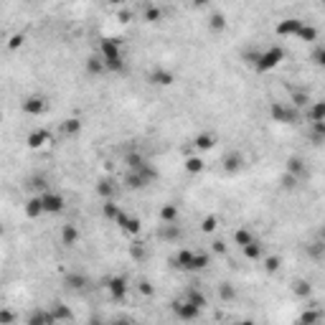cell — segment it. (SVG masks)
Wrapping results in <instances>:
<instances>
[{"mask_svg": "<svg viewBox=\"0 0 325 325\" xmlns=\"http://www.w3.org/2000/svg\"><path fill=\"white\" fill-rule=\"evenodd\" d=\"M99 56L104 59L107 71H124V61H122V46L120 39H102L99 41Z\"/></svg>", "mask_w": 325, "mask_h": 325, "instance_id": "obj_1", "label": "cell"}, {"mask_svg": "<svg viewBox=\"0 0 325 325\" xmlns=\"http://www.w3.org/2000/svg\"><path fill=\"white\" fill-rule=\"evenodd\" d=\"M269 115H272V120L280 122V124H297L300 122V110L292 107L290 102H272Z\"/></svg>", "mask_w": 325, "mask_h": 325, "instance_id": "obj_2", "label": "cell"}, {"mask_svg": "<svg viewBox=\"0 0 325 325\" xmlns=\"http://www.w3.org/2000/svg\"><path fill=\"white\" fill-rule=\"evenodd\" d=\"M280 61H284V51L280 46H269L267 51H262L259 53V61H257V71H269V69H275Z\"/></svg>", "mask_w": 325, "mask_h": 325, "instance_id": "obj_3", "label": "cell"}, {"mask_svg": "<svg viewBox=\"0 0 325 325\" xmlns=\"http://www.w3.org/2000/svg\"><path fill=\"white\" fill-rule=\"evenodd\" d=\"M173 313H175L183 323H191V320H196V318L201 315V310H198L196 305H191L188 300H173Z\"/></svg>", "mask_w": 325, "mask_h": 325, "instance_id": "obj_4", "label": "cell"}, {"mask_svg": "<svg viewBox=\"0 0 325 325\" xmlns=\"http://www.w3.org/2000/svg\"><path fill=\"white\" fill-rule=\"evenodd\" d=\"M41 203L46 213H61L64 211V196L61 193H41Z\"/></svg>", "mask_w": 325, "mask_h": 325, "instance_id": "obj_5", "label": "cell"}, {"mask_svg": "<svg viewBox=\"0 0 325 325\" xmlns=\"http://www.w3.org/2000/svg\"><path fill=\"white\" fill-rule=\"evenodd\" d=\"M305 26V21H300V18H284L277 23V36H297L300 33V28Z\"/></svg>", "mask_w": 325, "mask_h": 325, "instance_id": "obj_6", "label": "cell"}, {"mask_svg": "<svg viewBox=\"0 0 325 325\" xmlns=\"http://www.w3.org/2000/svg\"><path fill=\"white\" fill-rule=\"evenodd\" d=\"M148 81H150L153 86H170V84L175 81V77H173V71L158 66V69H153V71L148 74Z\"/></svg>", "mask_w": 325, "mask_h": 325, "instance_id": "obj_7", "label": "cell"}, {"mask_svg": "<svg viewBox=\"0 0 325 325\" xmlns=\"http://www.w3.org/2000/svg\"><path fill=\"white\" fill-rule=\"evenodd\" d=\"M193 257H196V251H191V249H180V251H178L170 262H173V267H175V269H186V272H191Z\"/></svg>", "mask_w": 325, "mask_h": 325, "instance_id": "obj_8", "label": "cell"}, {"mask_svg": "<svg viewBox=\"0 0 325 325\" xmlns=\"http://www.w3.org/2000/svg\"><path fill=\"white\" fill-rule=\"evenodd\" d=\"M117 224H120L122 231H127V234H132V237H135V234H140V229H142V226H140V221H137L135 216L124 213V211L117 216Z\"/></svg>", "mask_w": 325, "mask_h": 325, "instance_id": "obj_9", "label": "cell"}, {"mask_svg": "<svg viewBox=\"0 0 325 325\" xmlns=\"http://www.w3.org/2000/svg\"><path fill=\"white\" fill-rule=\"evenodd\" d=\"M107 290H110L112 300H124V295H127V280L124 277H112L107 282Z\"/></svg>", "mask_w": 325, "mask_h": 325, "instance_id": "obj_10", "label": "cell"}, {"mask_svg": "<svg viewBox=\"0 0 325 325\" xmlns=\"http://www.w3.org/2000/svg\"><path fill=\"white\" fill-rule=\"evenodd\" d=\"M23 112L26 115H43L46 112V99L43 97H28L26 102H23Z\"/></svg>", "mask_w": 325, "mask_h": 325, "instance_id": "obj_11", "label": "cell"}, {"mask_svg": "<svg viewBox=\"0 0 325 325\" xmlns=\"http://www.w3.org/2000/svg\"><path fill=\"white\" fill-rule=\"evenodd\" d=\"M26 325H56V320H53V315H51V310H33L31 315H28V320H26Z\"/></svg>", "mask_w": 325, "mask_h": 325, "instance_id": "obj_12", "label": "cell"}, {"mask_svg": "<svg viewBox=\"0 0 325 325\" xmlns=\"http://www.w3.org/2000/svg\"><path fill=\"white\" fill-rule=\"evenodd\" d=\"M287 173L295 175L297 180H305V178L310 175V173H308V165L300 160V158H290V160H287Z\"/></svg>", "mask_w": 325, "mask_h": 325, "instance_id": "obj_13", "label": "cell"}, {"mask_svg": "<svg viewBox=\"0 0 325 325\" xmlns=\"http://www.w3.org/2000/svg\"><path fill=\"white\" fill-rule=\"evenodd\" d=\"M183 300H188L191 305H196L198 310H203L206 305H208V300H206V295H203L198 287H188L186 292H183Z\"/></svg>", "mask_w": 325, "mask_h": 325, "instance_id": "obj_14", "label": "cell"}, {"mask_svg": "<svg viewBox=\"0 0 325 325\" xmlns=\"http://www.w3.org/2000/svg\"><path fill=\"white\" fill-rule=\"evenodd\" d=\"M242 168H244V155H242V153H237V150H234V153H229V155L224 158V170H226V173H231V175H234V173H239Z\"/></svg>", "mask_w": 325, "mask_h": 325, "instance_id": "obj_15", "label": "cell"}, {"mask_svg": "<svg viewBox=\"0 0 325 325\" xmlns=\"http://www.w3.org/2000/svg\"><path fill=\"white\" fill-rule=\"evenodd\" d=\"M158 237L165 239V242H175V239H180L183 234H180L178 224H160V226H158Z\"/></svg>", "mask_w": 325, "mask_h": 325, "instance_id": "obj_16", "label": "cell"}, {"mask_svg": "<svg viewBox=\"0 0 325 325\" xmlns=\"http://www.w3.org/2000/svg\"><path fill=\"white\" fill-rule=\"evenodd\" d=\"M51 315H53V320H56V325L59 323H69L74 315H71V310L66 308V305H61V302H53L51 305Z\"/></svg>", "mask_w": 325, "mask_h": 325, "instance_id": "obj_17", "label": "cell"}, {"mask_svg": "<svg viewBox=\"0 0 325 325\" xmlns=\"http://www.w3.org/2000/svg\"><path fill=\"white\" fill-rule=\"evenodd\" d=\"M86 71L92 74V77H99V74H104L107 71V66H104V59L97 53V56H89L86 59Z\"/></svg>", "mask_w": 325, "mask_h": 325, "instance_id": "obj_18", "label": "cell"}, {"mask_svg": "<svg viewBox=\"0 0 325 325\" xmlns=\"http://www.w3.org/2000/svg\"><path fill=\"white\" fill-rule=\"evenodd\" d=\"M97 193H99L104 201H112V196H115V180H112V178H99Z\"/></svg>", "mask_w": 325, "mask_h": 325, "instance_id": "obj_19", "label": "cell"}, {"mask_svg": "<svg viewBox=\"0 0 325 325\" xmlns=\"http://www.w3.org/2000/svg\"><path fill=\"white\" fill-rule=\"evenodd\" d=\"M77 242H79V229L71 226V224L61 226V244H64V246H74Z\"/></svg>", "mask_w": 325, "mask_h": 325, "instance_id": "obj_20", "label": "cell"}, {"mask_svg": "<svg viewBox=\"0 0 325 325\" xmlns=\"http://www.w3.org/2000/svg\"><path fill=\"white\" fill-rule=\"evenodd\" d=\"M308 120L313 122V124H315V122H325V99L310 104V110H308Z\"/></svg>", "mask_w": 325, "mask_h": 325, "instance_id": "obj_21", "label": "cell"}, {"mask_svg": "<svg viewBox=\"0 0 325 325\" xmlns=\"http://www.w3.org/2000/svg\"><path fill=\"white\" fill-rule=\"evenodd\" d=\"M158 216H160V224H175L178 221V206L175 203H165Z\"/></svg>", "mask_w": 325, "mask_h": 325, "instance_id": "obj_22", "label": "cell"}, {"mask_svg": "<svg viewBox=\"0 0 325 325\" xmlns=\"http://www.w3.org/2000/svg\"><path fill=\"white\" fill-rule=\"evenodd\" d=\"M79 132H81V120L79 117H69V120L61 122V135L74 137V135H79Z\"/></svg>", "mask_w": 325, "mask_h": 325, "instance_id": "obj_23", "label": "cell"}, {"mask_svg": "<svg viewBox=\"0 0 325 325\" xmlns=\"http://www.w3.org/2000/svg\"><path fill=\"white\" fill-rule=\"evenodd\" d=\"M320 320H323V313H320V310H315V308H308V310L300 315L297 325H318Z\"/></svg>", "mask_w": 325, "mask_h": 325, "instance_id": "obj_24", "label": "cell"}, {"mask_svg": "<svg viewBox=\"0 0 325 325\" xmlns=\"http://www.w3.org/2000/svg\"><path fill=\"white\" fill-rule=\"evenodd\" d=\"M86 282H89V280H86L81 272H71V275H66V277H64V284H66L69 290H84Z\"/></svg>", "mask_w": 325, "mask_h": 325, "instance_id": "obj_25", "label": "cell"}, {"mask_svg": "<svg viewBox=\"0 0 325 325\" xmlns=\"http://www.w3.org/2000/svg\"><path fill=\"white\" fill-rule=\"evenodd\" d=\"M48 142V132L46 130H33L31 135H28V148H33V150H39Z\"/></svg>", "mask_w": 325, "mask_h": 325, "instance_id": "obj_26", "label": "cell"}, {"mask_svg": "<svg viewBox=\"0 0 325 325\" xmlns=\"http://www.w3.org/2000/svg\"><path fill=\"white\" fill-rule=\"evenodd\" d=\"M242 251H244V257H246V259H264V246L257 242V239H254L251 244H246Z\"/></svg>", "mask_w": 325, "mask_h": 325, "instance_id": "obj_27", "label": "cell"}, {"mask_svg": "<svg viewBox=\"0 0 325 325\" xmlns=\"http://www.w3.org/2000/svg\"><path fill=\"white\" fill-rule=\"evenodd\" d=\"M305 251H308L310 259H325V242L315 239V242H310L308 246H305Z\"/></svg>", "mask_w": 325, "mask_h": 325, "instance_id": "obj_28", "label": "cell"}, {"mask_svg": "<svg viewBox=\"0 0 325 325\" xmlns=\"http://www.w3.org/2000/svg\"><path fill=\"white\" fill-rule=\"evenodd\" d=\"M142 21H148V23L162 21V8H158V5H145L142 8Z\"/></svg>", "mask_w": 325, "mask_h": 325, "instance_id": "obj_29", "label": "cell"}, {"mask_svg": "<svg viewBox=\"0 0 325 325\" xmlns=\"http://www.w3.org/2000/svg\"><path fill=\"white\" fill-rule=\"evenodd\" d=\"M41 213H46L43 211V203H41V196H36V198H31V201L26 203V216L28 219H39Z\"/></svg>", "mask_w": 325, "mask_h": 325, "instance_id": "obj_30", "label": "cell"}, {"mask_svg": "<svg viewBox=\"0 0 325 325\" xmlns=\"http://www.w3.org/2000/svg\"><path fill=\"white\" fill-rule=\"evenodd\" d=\"M124 186L132 188V191H137V188H145V180H142V175H140L137 170H130V173L124 175Z\"/></svg>", "mask_w": 325, "mask_h": 325, "instance_id": "obj_31", "label": "cell"}, {"mask_svg": "<svg viewBox=\"0 0 325 325\" xmlns=\"http://www.w3.org/2000/svg\"><path fill=\"white\" fill-rule=\"evenodd\" d=\"M193 145H196L198 150H211V148L216 145V137H213V135H208V132H201V135H196Z\"/></svg>", "mask_w": 325, "mask_h": 325, "instance_id": "obj_32", "label": "cell"}, {"mask_svg": "<svg viewBox=\"0 0 325 325\" xmlns=\"http://www.w3.org/2000/svg\"><path fill=\"white\" fill-rule=\"evenodd\" d=\"M137 173L142 175L145 186H150V183H155V180H158V170H155V165H150V162H145V165H142Z\"/></svg>", "mask_w": 325, "mask_h": 325, "instance_id": "obj_33", "label": "cell"}, {"mask_svg": "<svg viewBox=\"0 0 325 325\" xmlns=\"http://www.w3.org/2000/svg\"><path fill=\"white\" fill-rule=\"evenodd\" d=\"M219 297H221L224 302H231V300L237 297V287L231 282H221L219 284Z\"/></svg>", "mask_w": 325, "mask_h": 325, "instance_id": "obj_34", "label": "cell"}, {"mask_svg": "<svg viewBox=\"0 0 325 325\" xmlns=\"http://www.w3.org/2000/svg\"><path fill=\"white\" fill-rule=\"evenodd\" d=\"M122 213V208L117 206V203H112V201H104L102 203V216L104 219H112V221H117V216Z\"/></svg>", "mask_w": 325, "mask_h": 325, "instance_id": "obj_35", "label": "cell"}, {"mask_svg": "<svg viewBox=\"0 0 325 325\" xmlns=\"http://www.w3.org/2000/svg\"><path fill=\"white\" fill-rule=\"evenodd\" d=\"M124 162H127V168H130V170H140V168H142L148 160H145L140 153H127V155H124Z\"/></svg>", "mask_w": 325, "mask_h": 325, "instance_id": "obj_36", "label": "cell"}, {"mask_svg": "<svg viewBox=\"0 0 325 325\" xmlns=\"http://www.w3.org/2000/svg\"><path fill=\"white\" fill-rule=\"evenodd\" d=\"M211 264V254H196L193 257V264H191V272H201V269H206Z\"/></svg>", "mask_w": 325, "mask_h": 325, "instance_id": "obj_37", "label": "cell"}, {"mask_svg": "<svg viewBox=\"0 0 325 325\" xmlns=\"http://www.w3.org/2000/svg\"><path fill=\"white\" fill-rule=\"evenodd\" d=\"M234 242H237L244 249L246 244L254 242V237H251V231H249V229H237V231H234Z\"/></svg>", "mask_w": 325, "mask_h": 325, "instance_id": "obj_38", "label": "cell"}, {"mask_svg": "<svg viewBox=\"0 0 325 325\" xmlns=\"http://www.w3.org/2000/svg\"><path fill=\"white\" fill-rule=\"evenodd\" d=\"M203 168H206V162H203L201 158H188V160H186V170H188L191 175H198V173H203Z\"/></svg>", "mask_w": 325, "mask_h": 325, "instance_id": "obj_39", "label": "cell"}, {"mask_svg": "<svg viewBox=\"0 0 325 325\" xmlns=\"http://www.w3.org/2000/svg\"><path fill=\"white\" fill-rule=\"evenodd\" d=\"M297 39H302V41H315V39H318V28H315V26H308V23H305V26L300 28Z\"/></svg>", "mask_w": 325, "mask_h": 325, "instance_id": "obj_40", "label": "cell"}, {"mask_svg": "<svg viewBox=\"0 0 325 325\" xmlns=\"http://www.w3.org/2000/svg\"><path fill=\"white\" fill-rule=\"evenodd\" d=\"M208 26H211L213 31H224V28H226V18H224L221 13H213L211 21H208Z\"/></svg>", "mask_w": 325, "mask_h": 325, "instance_id": "obj_41", "label": "cell"}, {"mask_svg": "<svg viewBox=\"0 0 325 325\" xmlns=\"http://www.w3.org/2000/svg\"><path fill=\"white\" fill-rule=\"evenodd\" d=\"M308 102H310V97H308V92H295V94H292V102H290V104L300 110V107H305Z\"/></svg>", "mask_w": 325, "mask_h": 325, "instance_id": "obj_42", "label": "cell"}, {"mask_svg": "<svg viewBox=\"0 0 325 325\" xmlns=\"http://www.w3.org/2000/svg\"><path fill=\"white\" fill-rule=\"evenodd\" d=\"M130 254H132V259H137V262H140V259H145V257H148V249H145L140 242H135L132 246H130Z\"/></svg>", "mask_w": 325, "mask_h": 325, "instance_id": "obj_43", "label": "cell"}, {"mask_svg": "<svg viewBox=\"0 0 325 325\" xmlns=\"http://www.w3.org/2000/svg\"><path fill=\"white\" fill-rule=\"evenodd\" d=\"M216 226H219L216 216H206V219L201 221V231H203V234H211V231H216Z\"/></svg>", "mask_w": 325, "mask_h": 325, "instance_id": "obj_44", "label": "cell"}, {"mask_svg": "<svg viewBox=\"0 0 325 325\" xmlns=\"http://www.w3.org/2000/svg\"><path fill=\"white\" fill-rule=\"evenodd\" d=\"M310 292H313V287H310V282H295V295L297 297H310Z\"/></svg>", "mask_w": 325, "mask_h": 325, "instance_id": "obj_45", "label": "cell"}, {"mask_svg": "<svg viewBox=\"0 0 325 325\" xmlns=\"http://www.w3.org/2000/svg\"><path fill=\"white\" fill-rule=\"evenodd\" d=\"M264 269H267L269 275H275V272L280 269V257H264Z\"/></svg>", "mask_w": 325, "mask_h": 325, "instance_id": "obj_46", "label": "cell"}, {"mask_svg": "<svg viewBox=\"0 0 325 325\" xmlns=\"http://www.w3.org/2000/svg\"><path fill=\"white\" fill-rule=\"evenodd\" d=\"M313 61H315L318 66H325V46H318V48L313 51Z\"/></svg>", "mask_w": 325, "mask_h": 325, "instance_id": "obj_47", "label": "cell"}, {"mask_svg": "<svg viewBox=\"0 0 325 325\" xmlns=\"http://www.w3.org/2000/svg\"><path fill=\"white\" fill-rule=\"evenodd\" d=\"M297 183H300V180H297L295 175H290V173H284V175H282V188H287V191H292Z\"/></svg>", "mask_w": 325, "mask_h": 325, "instance_id": "obj_48", "label": "cell"}, {"mask_svg": "<svg viewBox=\"0 0 325 325\" xmlns=\"http://www.w3.org/2000/svg\"><path fill=\"white\" fill-rule=\"evenodd\" d=\"M13 318H15V315H13L8 308H3V310H0V325H10V323H13Z\"/></svg>", "mask_w": 325, "mask_h": 325, "instance_id": "obj_49", "label": "cell"}, {"mask_svg": "<svg viewBox=\"0 0 325 325\" xmlns=\"http://www.w3.org/2000/svg\"><path fill=\"white\" fill-rule=\"evenodd\" d=\"M153 292H155V290H153V284L148 282V280H142V282H140V295H148V297H150Z\"/></svg>", "mask_w": 325, "mask_h": 325, "instance_id": "obj_50", "label": "cell"}, {"mask_svg": "<svg viewBox=\"0 0 325 325\" xmlns=\"http://www.w3.org/2000/svg\"><path fill=\"white\" fill-rule=\"evenodd\" d=\"M213 251H216V254H226V244L221 242V239H216V242H213Z\"/></svg>", "mask_w": 325, "mask_h": 325, "instance_id": "obj_51", "label": "cell"}, {"mask_svg": "<svg viewBox=\"0 0 325 325\" xmlns=\"http://www.w3.org/2000/svg\"><path fill=\"white\" fill-rule=\"evenodd\" d=\"M33 188H39L41 193H48V191H46V180H43V178H33Z\"/></svg>", "mask_w": 325, "mask_h": 325, "instance_id": "obj_52", "label": "cell"}, {"mask_svg": "<svg viewBox=\"0 0 325 325\" xmlns=\"http://www.w3.org/2000/svg\"><path fill=\"white\" fill-rule=\"evenodd\" d=\"M21 43H23V36H13V39H10V48H18Z\"/></svg>", "mask_w": 325, "mask_h": 325, "instance_id": "obj_53", "label": "cell"}, {"mask_svg": "<svg viewBox=\"0 0 325 325\" xmlns=\"http://www.w3.org/2000/svg\"><path fill=\"white\" fill-rule=\"evenodd\" d=\"M110 325H132V320L130 318H117V320H112Z\"/></svg>", "mask_w": 325, "mask_h": 325, "instance_id": "obj_54", "label": "cell"}, {"mask_svg": "<svg viewBox=\"0 0 325 325\" xmlns=\"http://www.w3.org/2000/svg\"><path fill=\"white\" fill-rule=\"evenodd\" d=\"M120 21H130V13L127 10H120Z\"/></svg>", "mask_w": 325, "mask_h": 325, "instance_id": "obj_55", "label": "cell"}, {"mask_svg": "<svg viewBox=\"0 0 325 325\" xmlns=\"http://www.w3.org/2000/svg\"><path fill=\"white\" fill-rule=\"evenodd\" d=\"M318 239H320V242H325V226H320V231H318Z\"/></svg>", "mask_w": 325, "mask_h": 325, "instance_id": "obj_56", "label": "cell"}, {"mask_svg": "<svg viewBox=\"0 0 325 325\" xmlns=\"http://www.w3.org/2000/svg\"><path fill=\"white\" fill-rule=\"evenodd\" d=\"M89 325H102V323H99L97 318H92V320H89Z\"/></svg>", "mask_w": 325, "mask_h": 325, "instance_id": "obj_57", "label": "cell"}, {"mask_svg": "<svg viewBox=\"0 0 325 325\" xmlns=\"http://www.w3.org/2000/svg\"><path fill=\"white\" fill-rule=\"evenodd\" d=\"M239 325H254V320H242Z\"/></svg>", "mask_w": 325, "mask_h": 325, "instance_id": "obj_58", "label": "cell"}]
</instances>
